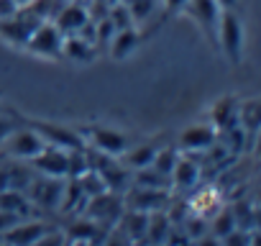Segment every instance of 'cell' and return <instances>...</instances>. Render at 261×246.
<instances>
[{"label": "cell", "instance_id": "6da1fadb", "mask_svg": "<svg viewBox=\"0 0 261 246\" xmlns=\"http://www.w3.org/2000/svg\"><path fill=\"white\" fill-rule=\"evenodd\" d=\"M218 52H223L225 59L233 67H238L243 62L246 26H243V18H241V13L236 8L220 13V23H218Z\"/></svg>", "mask_w": 261, "mask_h": 246}, {"label": "cell", "instance_id": "7a4b0ae2", "mask_svg": "<svg viewBox=\"0 0 261 246\" xmlns=\"http://www.w3.org/2000/svg\"><path fill=\"white\" fill-rule=\"evenodd\" d=\"M23 192L29 195V200L34 203L39 215L41 213H57L59 203H62V192H64V177H49V175L36 172Z\"/></svg>", "mask_w": 261, "mask_h": 246}, {"label": "cell", "instance_id": "3957f363", "mask_svg": "<svg viewBox=\"0 0 261 246\" xmlns=\"http://www.w3.org/2000/svg\"><path fill=\"white\" fill-rule=\"evenodd\" d=\"M182 13L195 21V26L207 36V41H210L213 49L218 52V23H220L223 8L215 3V0H187L185 8H182Z\"/></svg>", "mask_w": 261, "mask_h": 246}, {"label": "cell", "instance_id": "277c9868", "mask_svg": "<svg viewBox=\"0 0 261 246\" xmlns=\"http://www.w3.org/2000/svg\"><path fill=\"white\" fill-rule=\"evenodd\" d=\"M62 44H64V34L54 26V21H41L36 31L29 36L23 49L41 59H62Z\"/></svg>", "mask_w": 261, "mask_h": 246}, {"label": "cell", "instance_id": "5b68a950", "mask_svg": "<svg viewBox=\"0 0 261 246\" xmlns=\"http://www.w3.org/2000/svg\"><path fill=\"white\" fill-rule=\"evenodd\" d=\"M41 21H44V18L36 16L29 6H21L16 16L0 21V39L8 41L11 46H26L29 36L36 31V26H39Z\"/></svg>", "mask_w": 261, "mask_h": 246}, {"label": "cell", "instance_id": "8992f818", "mask_svg": "<svg viewBox=\"0 0 261 246\" xmlns=\"http://www.w3.org/2000/svg\"><path fill=\"white\" fill-rule=\"evenodd\" d=\"M82 210H85L87 218L97 220L100 226L113 228V226L118 223V218L123 215L125 205H123V195H120V192L105 190V192H100V195H95V198H87V203H85Z\"/></svg>", "mask_w": 261, "mask_h": 246}, {"label": "cell", "instance_id": "52a82bcc", "mask_svg": "<svg viewBox=\"0 0 261 246\" xmlns=\"http://www.w3.org/2000/svg\"><path fill=\"white\" fill-rule=\"evenodd\" d=\"M77 131H80V136L87 146H92L102 154H110V157H120L130 146L125 134L108 129V126H85V129H77Z\"/></svg>", "mask_w": 261, "mask_h": 246}, {"label": "cell", "instance_id": "ba28073f", "mask_svg": "<svg viewBox=\"0 0 261 246\" xmlns=\"http://www.w3.org/2000/svg\"><path fill=\"white\" fill-rule=\"evenodd\" d=\"M29 126L44 139V144L49 146H62V149H74L82 146V136L77 129H69L64 123H51V120H41V118H31Z\"/></svg>", "mask_w": 261, "mask_h": 246}, {"label": "cell", "instance_id": "9c48e42d", "mask_svg": "<svg viewBox=\"0 0 261 246\" xmlns=\"http://www.w3.org/2000/svg\"><path fill=\"white\" fill-rule=\"evenodd\" d=\"M123 205L130 210H144V213H154V210H167L169 205V192L162 187H141V185H130L123 192Z\"/></svg>", "mask_w": 261, "mask_h": 246}, {"label": "cell", "instance_id": "30bf717a", "mask_svg": "<svg viewBox=\"0 0 261 246\" xmlns=\"http://www.w3.org/2000/svg\"><path fill=\"white\" fill-rule=\"evenodd\" d=\"M3 154L6 157H11V159H21V162H31L46 144H44V139L34 131V129H16L3 144Z\"/></svg>", "mask_w": 261, "mask_h": 246}, {"label": "cell", "instance_id": "8fae6325", "mask_svg": "<svg viewBox=\"0 0 261 246\" xmlns=\"http://www.w3.org/2000/svg\"><path fill=\"white\" fill-rule=\"evenodd\" d=\"M215 141H218V131L213 123H192L179 134L177 149L185 154H197V152H207Z\"/></svg>", "mask_w": 261, "mask_h": 246}, {"label": "cell", "instance_id": "7c38bea8", "mask_svg": "<svg viewBox=\"0 0 261 246\" xmlns=\"http://www.w3.org/2000/svg\"><path fill=\"white\" fill-rule=\"evenodd\" d=\"M64 231H67V233H64L67 243H105L110 228L100 226L97 220H92V218H87V215L82 213V215L74 218V220L69 223V228H64Z\"/></svg>", "mask_w": 261, "mask_h": 246}, {"label": "cell", "instance_id": "4fadbf2b", "mask_svg": "<svg viewBox=\"0 0 261 246\" xmlns=\"http://www.w3.org/2000/svg\"><path fill=\"white\" fill-rule=\"evenodd\" d=\"M49 226L39 218H23L18 220L16 226H11L8 231L0 233V241H6V243H18V246H34L39 243V238L44 236Z\"/></svg>", "mask_w": 261, "mask_h": 246}, {"label": "cell", "instance_id": "5bb4252c", "mask_svg": "<svg viewBox=\"0 0 261 246\" xmlns=\"http://www.w3.org/2000/svg\"><path fill=\"white\" fill-rule=\"evenodd\" d=\"M51 21L64 36H69V34H77L82 29V23L90 21V18H87V8H85L82 0H67L64 6L57 8Z\"/></svg>", "mask_w": 261, "mask_h": 246}, {"label": "cell", "instance_id": "9a60e30c", "mask_svg": "<svg viewBox=\"0 0 261 246\" xmlns=\"http://www.w3.org/2000/svg\"><path fill=\"white\" fill-rule=\"evenodd\" d=\"M31 167L39 175H49V177H67V149L62 146H44L34 159Z\"/></svg>", "mask_w": 261, "mask_h": 246}, {"label": "cell", "instance_id": "2e32d148", "mask_svg": "<svg viewBox=\"0 0 261 246\" xmlns=\"http://www.w3.org/2000/svg\"><path fill=\"white\" fill-rule=\"evenodd\" d=\"M139 46H141V34L136 31V26L134 29H120V31L113 34V39L108 44V54H110V59L123 62L128 57H134L139 52Z\"/></svg>", "mask_w": 261, "mask_h": 246}, {"label": "cell", "instance_id": "e0dca14e", "mask_svg": "<svg viewBox=\"0 0 261 246\" xmlns=\"http://www.w3.org/2000/svg\"><path fill=\"white\" fill-rule=\"evenodd\" d=\"M238 105L241 100L236 95H223L213 103L210 108V123L215 126V131H225L230 126H236L238 123Z\"/></svg>", "mask_w": 261, "mask_h": 246}, {"label": "cell", "instance_id": "ac0fdd59", "mask_svg": "<svg viewBox=\"0 0 261 246\" xmlns=\"http://www.w3.org/2000/svg\"><path fill=\"white\" fill-rule=\"evenodd\" d=\"M95 57H97V46H95V44L85 41V39L77 36V34L64 36V44H62V59L85 67V64L95 62Z\"/></svg>", "mask_w": 261, "mask_h": 246}, {"label": "cell", "instance_id": "d6986e66", "mask_svg": "<svg viewBox=\"0 0 261 246\" xmlns=\"http://www.w3.org/2000/svg\"><path fill=\"white\" fill-rule=\"evenodd\" d=\"M0 210H8V213H16L18 218H41L39 210L34 208V203L29 200V195L23 190H16V187H6L0 190Z\"/></svg>", "mask_w": 261, "mask_h": 246}, {"label": "cell", "instance_id": "ffe728a7", "mask_svg": "<svg viewBox=\"0 0 261 246\" xmlns=\"http://www.w3.org/2000/svg\"><path fill=\"white\" fill-rule=\"evenodd\" d=\"M197 182H200V167H197V162L179 154V159H177V164H174V169L169 175V185H174V190L185 192V190L197 187Z\"/></svg>", "mask_w": 261, "mask_h": 246}, {"label": "cell", "instance_id": "44dd1931", "mask_svg": "<svg viewBox=\"0 0 261 246\" xmlns=\"http://www.w3.org/2000/svg\"><path fill=\"white\" fill-rule=\"evenodd\" d=\"M115 226H118V228L128 236V241H130V243L144 241V236H146V226H149V213L125 208V210H123V215L118 218V223H115Z\"/></svg>", "mask_w": 261, "mask_h": 246}, {"label": "cell", "instance_id": "7402d4cb", "mask_svg": "<svg viewBox=\"0 0 261 246\" xmlns=\"http://www.w3.org/2000/svg\"><path fill=\"white\" fill-rule=\"evenodd\" d=\"M156 144H141V146H128L118 159H120V164L123 167H128L130 172L134 169H141V167H149L151 164V159H154V154H156Z\"/></svg>", "mask_w": 261, "mask_h": 246}, {"label": "cell", "instance_id": "603a6c76", "mask_svg": "<svg viewBox=\"0 0 261 246\" xmlns=\"http://www.w3.org/2000/svg\"><path fill=\"white\" fill-rule=\"evenodd\" d=\"M169 228H172V220H169L167 210H154V213H149V226H146L144 241L146 243H164Z\"/></svg>", "mask_w": 261, "mask_h": 246}, {"label": "cell", "instance_id": "cb8c5ba5", "mask_svg": "<svg viewBox=\"0 0 261 246\" xmlns=\"http://www.w3.org/2000/svg\"><path fill=\"white\" fill-rule=\"evenodd\" d=\"M238 126L248 134L251 141L256 139V134H258V100L256 97L241 100V105H238Z\"/></svg>", "mask_w": 261, "mask_h": 246}, {"label": "cell", "instance_id": "d4e9b609", "mask_svg": "<svg viewBox=\"0 0 261 246\" xmlns=\"http://www.w3.org/2000/svg\"><path fill=\"white\" fill-rule=\"evenodd\" d=\"M120 3L128 8L130 18H134V23L139 26V23H146V21L156 13V8H159L162 0H120Z\"/></svg>", "mask_w": 261, "mask_h": 246}, {"label": "cell", "instance_id": "484cf974", "mask_svg": "<svg viewBox=\"0 0 261 246\" xmlns=\"http://www.w3.org/2000/svg\"><path fill=\"white\" fill-rule=\"evenodd\" d=\"M179 149L177 146H159L156 149V154H154V159H151V167L156 169V172H162L164 177H169L172 175V169H174V164H177V159H179Z\"/></svg>", "mask_w": 261, "mask_h": 246}, {"label": "cell", "instance_id": "4316f807", "mask_svg": "<svg viewBox=\"0 0 261 246\" xmlns=\"http://www.w3.org/2000/svg\"><path fill=\"white\" fill-rule=\"evenodd\" d=\"M77 180H80V187H82L85 198H95V195H100V192H105V190H108V185L102 182V177H100L95 169L82 172Z\"/></svg>", "mask_w": 261, "mask_h": 246}, {"label": "cell", "instance_id": "83f0119b", "mask_svg": "<svg viewBox=\"0 0 261 246\" xmlns=\"http://www.w3.org/2000/svg\"><path fill=\"white\" fill-rule=\"evenodd\" d=\"M233 228H238V226H236V218H233V210H230V208L218 210L215 218H213V223H210V231L215 233V238L220 241V238H223L225 233H230Z\"/></svg>", "mask_w": 261, "mask_h": 246}, {"label": "cell", "instance_id": "f1b7e54d", "mask_svg": "<svg viewBox=\"0 0 261 246\" xmlns=\"http://www.w3.org/2000/svg\"><path fill=\"white\" fill-rule=\"evenodd\" d=\"M108 21L115 26V31H120V29H134V26H136L134 18H130V13H128V8H125L123 3H113V6H110Z\"/></svg>", "mask_w": 261, "mask_h": 246}, {"label": "cell", "instance_id": "f546056e", "mask_svg": "<svg viewBox=\"0 0 261 246\" xmlns=\"http://www.w3.org/2000/svg\"><path fill=\"white\" fill-rule=\"evenodd\" d=\"M13 131H16V118H13V115H6V113H0V144H3Z\"/></svg>", "mask_w": 261, "mask_h": 246}, {"label": "cell", "instance_id": "4dcf8cb0", "mask_svg": "<svg viewBox=\"0 0 261 246\" xmlns=\"http://www.w3.org/2000/svg\"><path fill=\"white\" fill-rule=\"evenodd\" d=\"M11 187V159L0 157V190Z\"/></svg>", "mask_w": 261, "mask_h": 246}, {"label": "cell", "instance_id": "1f68e13d", "mask_svg": "<svg viewBox=\"0 0 261 246\" xmlns=\"http://www.w3.org/2000/svg\"><path fill=\"white\" fill-rule=\"evenodd\" d=\"M18 8H21L18 0H0V21L16 16V13H18Z\"/></svg>", "mask_w": 261, "mask_h": 246}, {"label": "cell", "instance_id": "d6a6232c", "mask_svg": "<svg viewBox=\"0 0 261 246\" xmlns=\"http://www.w3.org/2000/svg\"><path fill=\"white\" fill-rule=\"evenodd\" d=\"M162 3H164V8H167V16H174V13H182V8H185L187 0H162Z\"/></svg>", "mask_w": 261, "mask_h": 246}, {"label": "cell", "instance_id": "836d02e7", "mask_svg": "<svg viewBox=\"0 0 261 246\" xmlns=\"http://www.w3.org/2000/svg\"><path fill=\"white\" fill-rule=\"evenodd\" d=\"M215 3H218L223 11H230V8H236V6H238V0H215Z\"/></svg>", "mask_w": 261, "mask_h": 246}, {"label": "cell", "instance_id": "e575fe53", "mask_svg": "<svg viewBox=\"0 0 261 246\" xmlns=\"http://www.w3.org/2000/svg\"><path fill=\"white\" fill-rule=\"evenodd\" d=\"M105 3H108V6H113V3H120V0H105Z\"/></svg>", "mask_w": 261, "mask_h": 246}]
</instances>
